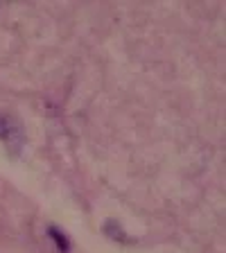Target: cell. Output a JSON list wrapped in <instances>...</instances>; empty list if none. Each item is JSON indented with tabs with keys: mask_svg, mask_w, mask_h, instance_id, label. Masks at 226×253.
Returning a JSON list of instances; mask_svg holds the SVG:
<instances>
[{
	"mask_svg": "<svg viewBox=\"0 0 226 253\" xmlns=\"http://www.w3.org/2000/svg\"><path fill=\"white\" fill-rule=\"evenodd\" d=\"M47 235H50V240H52L54 244H57V249H59V253H68L70 251V244H68V237L63 235L59 228H54V226H50L47 228Z\"/></svg>",
	"mask_w": 226,
	"mask_h": 253,
	"instance_id": "1",
	"label": "cell"
}]
</instances>
